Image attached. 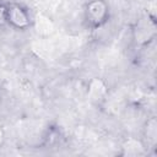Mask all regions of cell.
Here are the masks:
<instances>
[{
	"label": "cell",
	"instance_id": "6da1fadb",
	"mask_svg": "<svg viewBox=\"0 0 157 157\" xmlns=\"http://www.w3.org/2000/svg\"><path fill=\"white\" fill-rule=\"evenodd\" d=\"M109 16V9L104 0H91L86 5L85 9V17L87 23L93 27H101L103 26Z\"/></svg>",
	"mask_w": 157,
	"mask_h": 157
},
{
	"label": "cell",
	"instance_id": "7a4b0ae2",
	"mask_svg": "<svg viewBox=\"0 0 157 157\" xmlns=\"http://www.w3.org/2000/svg\"><path fill=\"white\" fill-rule=\"evenodd\" d=\"M6 15H7V23H10L15 28L25 29L31 23V18L27 10L17 4L6 6Z\"/></svg>",
	"mask_w": 157,
	"mask_h": 157
},
{
	"label": "cell",
	"instance_id": "3957f363",
	"mask_svg": "<svg viewBox=\"0 0 157 157\" xmlns=\"http://www.w3.org/2000/svg\"><path fill=\"white\" fill-rule=\"evenodd\" d=\"M155 22L147 17V20H142L136 27V42L146 43L150 42L155 37Z\"/></svg>",
	"mask_w": 157,
	"mask_h": 157
},
{
	"label": "cell",
	"instance_id": "277c9868",
	"mask_svg": "<svg viewBox=\"0 0 157 157\" xmlns=\"http://www.w3.org/2000/svg\"><path fill=\"white\" fill-rule=\"evenodd\" d=\"M107 93V86L102 78H93L88 85V94L92 101H101Z\"/></svg>",
	"mask_w": 157,
	"mask_h": 157
},
{
	"label": "cell",
	"instance_id": "5b68a950",
	"mask_svg": "<svg viewBox=\"0 0 157 157\" xmlns=\"http://www.w3.org/2000/svg\"><path fill=\"white\" fill-rule=\"evenodd\" d=\"M7 23V15H6V6L0 2V26Z\"/></svg>",
	"mask_w": 157,
	"mask_h": 157
}]
</instances>
